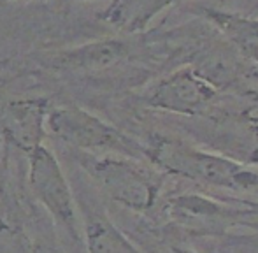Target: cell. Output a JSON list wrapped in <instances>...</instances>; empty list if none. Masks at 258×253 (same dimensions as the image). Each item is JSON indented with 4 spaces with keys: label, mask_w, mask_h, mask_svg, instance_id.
I'll use <instances>...</instances> for the list:
<instances>
[{
    "label": "cell",
    "mask_w": 258,
    "mask_h": 253,
    "mask_svg": "<svg viewBox=\"0 0 258 253\" xmlns=\"http://www.w3.org/2000/svg\"><path fill=\"white\" fill-rule=\"evenodd\" d=\"M48 99H18L7 104L2 130L6 139L20 150L30 151L42 146L48 123Z\"/></svg>",
    "instance_id": "cell-7"
},
{
    "label": "cell",
    "mask_w": 258,
    "mask_h": 253,
    "mask_svg": "<svg viewBox=\"0 0 258 253\" xmlns=\"http://www.w3.org/2000/svg\"><path fill=\"white\" fill-rule=\"evenodd\" d=\"M83 167L111 201L130 211H150L160 195V176L134 162V158L90 157L88 153L83 158Z\"/></svg>",
    "instance_id": "cell-3"
},
{
    "label": "cell",
    "mask_w": 258,
    "mask_h": 253,
    "mask_svg": "<svg viewBox=\"0 0 258 253\" xmlns=\"http://www.w3.org/2000/svg\"><path fill=\"white\" fill-rule=\"evenodd\" d=\"M86 253H141L137 246L104 215L85 216Z\"/></svg>",
    "instance_id": "cell-9"
},
{
    "label": "cell",
    "mask_w": 258,
    "mask_h": 253,
    "mask_svg": "<svg viewBox=\"0 0 258 253\" xmlns=\"http://www.w3.org/2000/svg\"><path fill=\"white\" fill-rule=\"evenodd\" d=\"M146 157L169 174L216 188L248 192L258 186V174L232 158L201 151L176 139L151 141Z\"/></svg>",
    "instance_id": "cell-1"
},
{
    "label": "cell",
    "mask_w": 258,
    "mask_h": 253,
    "mask_svg": "<svg viewBox=\"0 0 258 253\" xmlns=\"http://www.w3.org/2000/svg\"><path fill=\"white\" fill-rule=\"evenodd\" d=\"M163 213L172 225L195 236H227L241 227L258 225V202L242 199L176 195L165 204Z\"/></svg>",
    "instance_id": "cell-2"
},
{
    "label": "cell",
    "mask_w": 258,
    "mask_h": 253,
    "mask_svg": "<svg viewBox=\"0 0 258 253\" xmlns=\"http://www.w3.org/2000/svg\"><path fill=\"white\" fill-rule=\"evenodd\" d=\"M0 253H39L34 241L21 229L0 222Z\"/></svg>",
    "instance_id": "cell-11"
},
{
    "label": "cell",
    "mask_w": 258,
    "mask_h": 253,
    "mask_svg": "<svg viewBox=\"0 0 258 253\" xmlns=\"http://www.w3.org/2000/svg\"><path fill=\"white\" fill-rule=\"evenodd\" d=\"M6 2H11V0H6Z\"/></svg>",
    "instance_id": "cell-14"
},
{
    "label": "cell",
    "mask_w": 258,
    "mask_h": 253,
    "mask_svg": "<svg viewBox=\"0 0 258 253\" xmlns=\"http://www.w3.org/2000/svg\"><path fill=\"white\" fill-rule=\"evenodd\" d=\"M172 251L174 253H195V251H191V250H184V248H174Z\"/></svg>",
    "instance_id": "cell-13"
},
{
    "label": "cell",
    "mask_w": 258,
    "mask_h": 253,
    "mask_svg": "<svg viewBox=\"0 0 258 253\" xmlns=\"http://www.w3.org/2000/svg\"><path fill=\"white\" fill-rule=\"evenodd\" d=\"M2 192H4V174H2V169H0V197H2Z\"/></svg>",
    "instance_id": "cell-12"
},
{
    "label": "cell",
    "mask_w": 258,
    "mask_h": 253,
    "mask_svg": "<svg viewBox=\"0 0 258 253\" xmlns=\"http://www.w3.org/2000/svg\"><path fill=\"white\" fill-rule=\"evenodd\" d=\"M48 126L54 137L85 151H111L121 157H146V146L105 123L78 106H60L49 111Z\"/></svg>",
    "instance_id": "cell-4"
},
{
    "label": "cell",
    "mask_w": 258,
    "mask_h": 253,
    "mask_svg": "<svg viewBox=\"0 0 258 253\" xmlns=\"http://www.w3.org/2000/svg\"><path fill=\"white\" fill-rule=\"evenodd\" d=\"M214 92L194 71L183 69L163 79L151 92L150 106L177 114H202L213 104Z\"/></svg>",
    "instance_id": "cell-6"
},
{
    "label": "cell",
    "mask_w": 258,
    "mask_h": 253,
    "mask_svg": "<svg viewBox=\"0 0 258 253\" xmlns=\"http://www.w3.org/2000/svg\"><path fill=\"white\" fill-rule=\"evenodd\" d=\"M28 185L46 211L74 239L79 237V209L58 158L46 146L28 153Z\"/></svg>",
    "instance_id": "cell-5"
},
{
    "label": "cell",
    "mask_w": 258,
    "mask_h": 253,
    "mask_svg": "<svg viewBox=\"0 0 258 253\" xmlns=\"http://www.w3.org/2000/svg\"><path fill=\"white\" fill-rule=\"evenodd\" d=\"M128 48L121 41H95L54 56L60 67L85 72H102L126 58Z\"/></svg>",
    "instance_id": "cell-8"
},
{
    "label": "cell",
    "mask_w": 258,
    "mask_h": 253,
    "mask_svg": "<svg viewBox=\"0 0 258 253\" xmlns=\"http://www.w3.org/2000/svg\"><path fill=\"white\" fill-rule=\"evenodd\" d=\"M167 2L170 0H114L100 18L121 30H143L150 18H153L156 11L162 9Z\"/></svg>",
    "instance_id": "cell-10"
}]
</instances>
